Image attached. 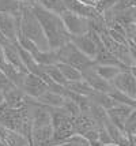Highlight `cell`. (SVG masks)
Here are the masks:
<instances>
[{
  "label": "cell",
  "mask_w": 136,
  "mask_h": 146,
  "mask_svg": "<svg viewBox=\"0 0 136 146\" xmlns=\"http://www.w3.org/2000/svg\"><path fill=\"white\" fill-rule=\"evenodd\" d=\"M32 7L35 17L39 21V25L44 30L49 49L56 51L60 46H63L70 41L71 34L67 32V29H65L64 23H63L58 14L46 10L42 6H39L38 3H33Z\"/></svg>",
  "instance_id": "6da1fadb"
},
{
  "label": "cell",
  "mask_w": 136,
  "mask_h": 146,
  "mask_svg": "<svg viewBox=\"0 0 136 146\" xmlns=\"http://www.w3.org/2000/svg\"><path fill=\"white\" fill-rule=\"evenodd\" d=\"M19 30L23 33L27 38H30L34 44L37 45L39 51H48L49 45L44 34V30L39 25L38 18L33 11V7L30 3H25L20 11V21H19Z\"/></svg>",
  "instance_id": "7a4b0ae2"
},
{
  "label": "cell",
  "mask_w": 136,
  "mask_h": 146,
  "mask_svg": "<svg viewBox=\"0 0 136 146\" xmlns=\"http://www.w3.org/2000/svg\"><path fill=\"white\" fill-rule=\"evenodd\" d=\"M56 53H57V60L60 63L70 64L72 67L78 68L80 72L93 67V66H95V62L91 57L86 56L83 52L79 51L71 41H68L67 44L56 49Z\"/></svg>",
  "instance_id": "3957f363"
},
{
  "label": "cell",
  "mask_w": 136,
  "mask_h": 146,
  "mask_svg": "<svg viewBox=\"0 0 136 146\" xmlns=\"http://www.w3.org/2000/svg\"><path fill=\"white\" fill-rule=\"evenodd\" d=\"M60 18L64 23L67 32L70 33L71 36H79V34H84L90 30V26H89V19L83 18L80 15L71 13L68 10H64L63 13L58 14Z\"/></svg>",
  "instance_id": "277c9868"
},
{
  "label": "cell",
  "mask_w": 136,
  "mask_h": 146,
  "mask_svg": "<svg viewBox=\"0 0 136 146\" xmlns=\"http://www.w3.org/2000/svg\"><path fill=\"white\" fill-rule=\"evenodd\" d=\"M110 83L113 85L114 89L120 90V92H123L124 94L129 96L131 98L136 100V79L129 68L120 71L117 74V76Z\"/></svg>",
  "instance_id": "5b68a950"
},
{
  "label": "cell",
  "mask_w": 136,
  "mask_h": 146,
  "mask_svg": "<svg viewBox=\"0 0 136 146\" xmlns=\"http://www.w3.org/2000/svg\"><path fill=\"white\" fill-rule=\"evenodd\" d=\"M20 89L23 90V93L29 97H33V98H38L42 93H45L48 90V85L44 82L42 78L34 75L32 72H27L25 78H23V82H22V86Z\"/></svg>",
  "instance_id": "8992f818"
},
{
  "label": "cell",
  "mask_w": 136,
  "mask_h": 146,
  "mask_svg": "<svg viewBox=\"0 0 136 146\" xmlns=\"http://www.w3.org/2000/svg\"><path fill=\"white\" fill-rule=\"evenodd\" d=\"M82 78L90 85L91 89L95 90V92H101V93H108V94H109L110 92L114 89L113 85H112L109 81L104 79V78L95 71L94 66L90 67V68H87V70L82 71Z\"/></svg>",
  "instance_id": "52a82bcc"
},
{
  "label": "cell",
  "mask_w": 136,
  "mask_h": 146,
  "mask_svg": "<svg viewBox=\"0 0 136 146\" xmlns=\"http://www.w3.org/2000/svg\"><path fill=\"white\" fill-rule=\"evenodd\" d=\"M64 3L65 10L71 11V13L80 15L83 18L87 19H94V18H99L102 14L98 13L95 6H89V4H83L78 0H63Z\"/></svg>",
  "instance_id": "ba28073f"
},
{
  "label": "cell",
  "mask_w": 136,
  "mask_h": 146,
  "mask_svg": "<svg viewBox=\"0 0 136 146\" xmlns=\"http://www.w3.org/2000/svg\"><path fill=\"white\" fill-rule=\"evenodd\" d=\"M70 41L80 52H83L86 56L91 57L94 60V57L97 55V44L94 42V40H93L89 32L84 33V34H79V36H71Z\"/></svg>",
  "instance_id": "9c48e42d"
},
{
  "label": "cell",
  "mask_w": 136,
  "mask_h": 146,
  "mask_svg": "<svg viewBox=\"0 0 136 146\" xmlns=\"http://www.w3.org/2000/svg\"><path fill=\"white\" fill-rule=\"evenodd\" d=\"M132 107L129 105H125V104H118L117 102L114 107H112L110 109H108V116H109V120L118 127L120 130L124 131V123L127 120V117L129 116V113L132 112Z\"/></svg>",
  "instance_id": "30bf717a"
},
{
  "label": "cell",
  "mask_w": 136,
  "mask_h": 146,
  "mask_svg": "<svg viewBox=\"0 0 136 146\" xmlns=\"http://www.w3.org/2000/svg\"><path fill=\"white\" fill-rule=\"evenodd\" d=\"M52 135H53L52 124L42 126V127H33L32 146H53Z\"/></svg>",
  "instance_id": "8fae6325"
},
{
  "label": "cell",
  "mask_w": 136,
  "mask_h": 146,
  "mask_svg": "<svg viewBox=\"0 0 136 146\" xmlns=\"http://www.w3.org/2000/svg\"><path fill=\"white\" fill-rule=\"evenodd\" d=\"M3 53H4V59H6L7 63H10L11 66H14L16 70H19L20 72H25L27 74L29 71L27 68L25 67V64L22 62V59H20L19 53H18V49H16V46L15 44H7L3 46Z\"/></svg>",
  "instance_id": "7c38bea8"
},
{
  "label": "cell",
  "mask_w": 136,
  "mask_h": 146,
  "mask_svg": "<svg viewBox=\"0 0 136 146\" xmlns=\"http://www.w3.org/2000/svg\"><path fill=\"white\" fill-rule=\"evenodd\" d=\"M95 64H102V66H118L121 68H128L121 64V62L117 59L110 51H108L104 46V44H99L97 46V55L94 57Z\"/></svg>",
  "instance_id": "4fadbf2b"
},
{
  "label": "cell",
  "mask_w": 136,
  "mask_h": 146,
  "mask_svg": "<svg viewBox=\"0 0 136 146\" xmlns=\"http://www.w3.org/2000/svg\"><path fill=\"white\" fill-rule=\"evenodd\" d=\"M25 93L20 88H12L11 90L4 92V102L10 108H19L25 102Z\"/></svg>",
  "instance_id": "5bb4252c"
},
{
  "label": "cell",
  "mask_w": 136,
  "mask_h": 146,
  "mask_svg": "<svg viewBox=\"0 0 136 146\" xmlns=\"http://www.w3.org/2000/svg\"><path fill=\"white\" fill-rule=\"evenodd\" d=\"M41 105H45V107H63V102H64V97L61 94H57L52 90H46L45 93L39 96L38 98H35Z\"/></svg>",
  "instance_id": "9a60e30c"
},
{
  "label": "cell",
  "mask_w": 136,
  "mask_h": 146,
  "mask_svg": "<svg viewBox=\"0 0 136 146\" xmlns=\"http://www.w3.org/2000/svg\"><path fill=\"white\" fill-rule=\"evenodd\" d=\"M89 98H90L91 102H94V104H97L99 107H102V108H105L106 111L110 109L112 107H114L117 104L108 93H101V92H95V90L89 96Z\"/></svg>",
  "instance_id": "2e32d148"
},
{
  "label": "cell",
  "mask_w": 136,
  "mask_h": 146,
  "mask_svg": "<svg viewBox=\"0 0 136 146\" xmlns=\"http://www.w3.org/2000/svg\"><path fill=\"white\" fill-rule=\"evenodd\" d=\"M89 115L95 120V123H97L99 127H105V124L110 121L106 109L102 108V107H99V105H97V104H94V102H91Z\"/></svg>",
  "instance_id": "e0dca14e"
},
{
  "label": "cell",
  "mask_w": 136,
  "mask_h": 146,
  "mask_svg": "<svg viewBox=\"0 0 136 146\" xmlns=\"http://www.w3.org/2000/svg\"><path fill=\"white\" fill-rule=\"evenodd\" d=\"M34 60L41 66H48V64H56L58 63L57 60V53L56 51L48 49V51H37L35 53H33Z\"/></svg>",
  "instance_id": "ac0fdd59"
},
{
  "label": "cell",
  "mask_w": 136,
  "mask_h": 146,
  "mask_svg": "<svg viewBox=\"0 0 136 146\" xmlns=\"http://www.w3.org/2000/svg\"><path fill=\"white\" fill-rule=\"evenodd\" d=\"M94 68H95V71H97L104 79L109 81V82H112V81L116 78L117 74H118L120 71L125 70V68H121V67H118V66H102V64H95Z\"/></svg>",
  "instance_id": "d6986e66"
},
{
  "label": "cell",
  "mask_w": 136,
  "mask_h": 146,
  "mask_svg": "<svg viewBox=\"0 0 136 146\" xmlns=\"http://www.w3.org/2000/svg\"><path fill=\"white\" fill-rule=\"evenodd\" d=\"M57 67L60 68V71H61V74H63V76H64V79L67 82H74V81H80V79H83V78H82V72H80L78 68L70 66V64L60 63V62H58Z\"/></svg>",
  "instance_id": "ffe728a7"
},
{
  "label": "cell",
  "mask_w": 136,
  "mask_h": 146,
  "mask_svg": "<svg viewBox=\"0 0 136 146\" xmlns=\"http://www.w3.org/2000/svg\"><path fill=\"white\" fill-rule=\"evenodd\" d=\"M23 4L25 3L19 0H0V13L16 15L22 11Z\"/></svg>",
  "instance_id": "44dd1931"
},
{
  "label": "cell",
  "mask_w": 136,
  "mask_h": 146,
  "mask_svg": "<svg viewBox=\"0 0 136 146\" xmlns=\"http://www.w3.org/2000/svg\"><path fill=\"white\" fill-rule=\"evenodd\" d=\"M65 88L71 92H75L78 94H82V96H89L94 92V90L90 88V85L86 82L84 79H80V81H74V82H67L65 83Z\"/></svg>",
  "instance_id": "7402d4cb"
},
{
  "label": "cell",
  "mask_w": 136,
  "mask_h": 146,
  "mask_svg": "<svg viewBox=\"0 0 136 146\" xmlns=\"http://www.w3.org/2000/svg\"><path fill=\"white\" fill-rule=\"evenodd\" d=\"M44 67V71H45V74L51 79H52L53 82L56 83H60V85H64L67 83V81L64 79V76H63V74H61V71H60V68L57 67V63L56 64H48V66H42Z\"/></svg>",
  "instance_id": "603a6c76"
},
{
  "label": "cell",
  "mask_w": 136,
  "mask_h": 146,
  "mask_svg": "<svg viewBox=\"0 0 136 146\" xmlns=\"http://www.w3.org/2000/svg\"><path fill=\"white\" fill-rule=\"evenodd\" d=\"M35 3H38L39 6H42L44 8L56 14L63 13L65 10L63 0H35Z\"/></svg>",
  "instance_id": "cb8c5ba5"
},
{
  "label": "cell",
  "mask_w": 136,
  "mask_h": 146,
  "mask_svg": "<svg viewBox=\"0 0 136 146\" xmlns=\"http://www.w3.org/2000/svg\"><path fill=\"white\" fill-rule=\"evenodd\" d=\"M109 96L116 102H118V104H125V105H129V107H132V108H136V100L131 98L129 96L124 94L123 92H120V90L113 89L109 93Z\"/></svg>",
  "instance_id": "d4e9b609"
},
{
  "label": "cell",
  "mask_w": 136,
  "mask_h": 146,
  "mask_svg": "<svg viewBox=\"0 0 136 146\" xmlns=\"http://www.w3.org/2000/svg\"><path fill=\"white\" fill-rule=\"evenodd\" d=\"M124 133L128 134V135H135L136 134V108L132 109V112L124 123Z\"/></svg>",
  "instance_id": "484cf974"
},
{
  "label": "cell",
  "mask_w": 136,
  "mask_h": 146,
  "mask_svg": "<svg viewBox=\"0 0 136 146\" xmlns=\"http://www.w3.org/2000/svg\"><path fill=\"white\" fill-rule=\"evenodd\" d=\"M63 108L67 111V113L70 115L71 117H76V116L82 113L78 104L75 101H72V100H70V98H65V97H64V102H63Z\"/></svg>",
  "instance_id": "4316f807"
},
{
  "label": "cell",
  "mask_w": 136,
  "mask_h": 146,
  "mask_svg": "<svg viewBox=\"0 0 136 146\" xmlns=\"http://www.w3.org/2000/svg\"><path fill=\"white\" fill-rule=\"evenodd\" d=\"M118 0H98L95 3V8H97L98 13H105L106 10H110L116 6V3Z\"/></svg>",
  "instance_id": "83f0119b"
},
{
  "label": "cell",
  "mask_w": 136,
  "mask_h": 146,
  "mask_svg": "<svg viewBox=\"0 0 136 146\" xmlns=\"http://www.w3.org/2000/svg\"><path fill=\"white\" fill-rule=\"evenodd\" d=\"M108 33H109V36L116 42H118V44H128V40H127V37H125V34H123V33L117 32V30H113V29H108Z\"/></svg>",
  "instance_id": "f1b7e54d"
},
{
  "label": "cell",
  "mask_w": 136,
  "mask_h": 146,
  "mask_svg": "<svg viewBox=\"0 0 136 146\" xmlns=\"http://www.w3.org/2000/svg\"><path fill=\"white\" fill-rule=\"evenodd\" d=\"M98 141L101 143H112L113 142L105 127H99V130H98Z\"/></svg>",
  "instance_id": "f546056e"
},
{
  "label": "cell",
  "mask_w": 136,
  "mask_h": 146,
  "mask_svg": "<svg viewBox=\"0 0 136 146\" xmlns=\"http://www.w3.org/2000/svg\"><path fill=\"white\" fill-rule=\"evenodd\" d=\"M98 130H99V127L91 128V130H89V131H86V133L83 134V137L89 141V143L94 142V141H98Z\"/></svg>",
  "instance_id": "4dcf8cb0"
},
{
  "label": "cell",
  "mask_w": 136,
  "mask_h": 146,
  "mask_svg": "<svg viewBox=\"0 0 136 146\" xmlns=\"http://www.w3.org/2000/svg\"><path fill=\"white\" fill-rule=\"evenodd\" d=\"M7 44H12V42H10V41L3 36V33L0 32V45H1V46H4V45H7Z\"/></svg>",
  "instance_id": "1f68e13d"
},
{
  "label": "cell",
  "mask_w": 136,
  "mask_h": 146,
  "mask_svg": "<svg viewBox=\"0 0 136 146\" xmlns=\"http://www.w3.org/2000/svg\"><path fill=\"white\" fill-rule=\"evenodd\" d=\"M80 3H83V4H89V6H95V1L94 0H78Z\"/></svg>",
  "instance_id": "d6a6232c"
},
{
  "label": "cell",
  "mask_w": 136,
  "mask_h": 146,
  "mask_svg": "<svg viewBox=\"0 0 136 146\" xmlns=\"http://www.w3.org/2000/svg\"><path fill=\"white\" fill-rule=\"evenodd\" d=\"M129 49H131V53H132V57H133V62H135V66H136V48L129 46Z\"/></svg>",
  "instance_id": "836d02e7"
},
{
  "label": "cell",
  "mask_w": 136,
  "mask_h": 146,
  "mask_svg": "<svg viewBox=\"0 0 136 146\" xmlns=\"http://www.w3.org/2000/svg\"><path fill=\"white\" fill-rule=\"evenodd\" d=\"M1 102H4V92L0 89V104H1Z\"/></svg>",
  "instance_id": "e575fe53"
},
{
  "label": "cell",
  "mask_w": 136,
  "mask_h": 146,
  "mask_svg": "<svg viewBox=\"0 0 136 146\" xmlns=\"http://www.w3.org/2000/svg\"><path fill=\"white\" fill-rule=\"evenodd\" d=\"M129 70H131V72L133 74V76H135V79H136V66H132V67H129Z\"/></svg>",
  "instance_id": "d590c367"
},
{
  "label": "cell",
  "mask_w": 136,
  "mask_h": 146,
  "mask_svg": "<svg viewBox=\"0 0 136 146\" xmlns=\"http://www.w3.org/2000/svg\"><path fill=\"white\" fill-rule=\"evenodd\" d=\"M101 146H117V145H116V143H113V142H112V143H102Z\"/></svg>",
  "instance_id": "8d00e7d4"
},
{
  "label": "cell",
  "mask_w": 136,
  "mask_h": 146,
  "mask_svg": "<svg viewBox=\"0 0 136 146\" xmlns=\"http://www.w3.org/2000/svg\"><path fill=\"white\" fill-rule=\"evenodd\" d=\"M133 23L136 25V14H135V19H133Z\"/></svg>",
  "instance_id": "74e56055"
},
{
  "label": "cell",
  "mask_w": 136,
  "mask_h": 146,
  "mask_svg": "<svg viewBox=\"0 0 136 146\" xmlns=\"http://www.w3.org/2000/svg\"><path fill=\"white\" fill-rule=\"evenodd\" d=\"M53 146H63V145H53Z\"/></svg>",
  "instance_id": "f35d334b"
},
{
  "label": "cell",
  "mask_w": 136,
  "mask_h": 146,
  "mask_svg": "<svg viewBox=\"0 0 136 146\" xmlns=\"http://www.w3.org/2000/svg\"><path fill=\"white\" fill-rule=\"evenodd\" d=\"M94 1H95V3H97V1H98V0H94Z\"/></svg>",
  "instance_id": "ab89813d"
}]
</instances>
